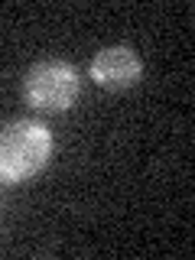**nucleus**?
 Segmentation results:
<instances>
[{
    "label": "nucleus",
    "instance_id": "1",
    "mask_svg": "<svg viewBox=\"0 0 195 260\" xmlns=\"http://www.w3.org/2000/svg\"><path fill=\"white\" fill-rule=\"evenodd\" d=\"M52 156V134L39 120H13L0 130V179L23 182Z\"/></svg>",
    "mask_w": 195,
    "mask_h": 260
},
{
    "label": "nucleus",
    "instance_id": "2",
    "mask_svg": "<svg viewBox=\"0 0 195 260\" xmlns=\"http://www.w3.org/2000/svg\"><path fill=\"white\" fill-rule=\"evenodd\" d=\"M23 94L39 111H69L81 94V78L69 62H39L26 72Z\"/></svg>",
    "mask_w": 195,
    "mask_h": 260
},
{
    "label": "nucleus",
    "instance_id": "3",
    "mask_svg": "<svg viewBox=\"0 0 195 260\" xmlns=\"http://www.w3.org/2000/svg\"><path fill=\"white\" fill-rule=\"evenodd\" d=\"M140 55L130 46H108L91 59V78L101 88H130L140 81Z\"/></svg>",
    "mask_w": 195,
    "mask_h": 260
}]
</instances>
